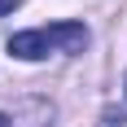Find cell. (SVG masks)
Wrapping results in <instances>:
<instances>
[{
  "label": "cell",
  "mask_w": 127,
  "mask_h": 127,
  "mask_svg": "<svg viewBox=\"0 0 127 127\" xmlns=\"http://www.w3.org/2000/svg\"><path fill=\"white\" fill-rule=\"evenodd\" d=\"M0 127H13V118H9V114H4V110H0Z\"/></svg>",
  "instance_id": "3"
},
{
  "label": "cell",
  "mask_w": 127,
  "mask_h": 127,
  "mask_svg": "<svg viewBox=\"0 0 127 127\" xmlns=\"http://www.w3.org/2000/svg\"><path fill=\"white\" fill-rule=\"evenodd\" d=\"M18 4H22V0H0V18H4V13H13Z\"/></svg>",
  "instance_id": "2"
},
{
  "label": "cell",
  "mask_w": 127,
  "mask_h": 127,
  "mask_svg": "<svg viewBox=\"0 0 127 127\" xmlns=\"http://www.w3.org/2000/svg\"><path fill=\"white\" fill-rule=\"evenodd\" d=\"M44 35H48V48H62V53H83L88 48L83 22H53V26H44Z\"/></svg>",
  "instance_id": "1"
},
{
  "label": "cell",
  "mask_w": 127,
  "mask_h": 127,
  "mask_svg": "<svg viewBox=\"0 0 127 127\" xmlns=\"http://www.w3.org/2000/svg\"><path fill=\"white\" fill-rule=\"evenodd\" d=\"M123 88H127V75H123Z\"/></svg>",
  "instance_id": "4"
}]
</instances>
